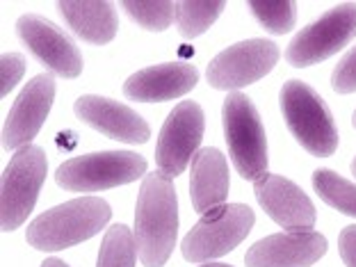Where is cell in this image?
I'll return each mask as SVG.
<instances>
[{
    "instance_id": "obj_1",
    "label": "cell",
    "mask_w": 356,
    "mask_h": 267,
    "mask_svg": "<svg viewBox=\"0 0 356 267\" xmlns=\"http://www.w3.org/2000/svg\"><path fill=\"white\" fill-rule=\"evenodd\" d=\"M178 199L172 178L153 172L144 176L135 206V242L144 267H163L176 245Z\"/></svg>"
},
{
    "instance_id": "obj_2",
    "label": "cell",
    "mask_w": 356,
    "mask_h": 267,
    "mask_svg": "<svg viewBox=\"0 0 356 267\" xmlns=\"http://www.w3.org/2000/svg\"><path fill=\"white\" fill-rule=\"evenodd\" d=\"M112 210L99 197H80L55 206L32 220L26 240L39 252H60L94 238L108 224Z\"/></svg>"
},
{
    "instance_id": "obj_3",
    "label": "cell",
    "mask_w": 356,
    "mask_h": 267,
    "mask_svg": "<svg viewBox=\"0 0 356 267\" xmlns=\"http://www.w3.org/2000/svg\"><path fill=\"white\" fill-rule=\"evenodd\" d=\"M281 112L295 140L315 158H329L338 149V131L325 101L302 80L281 87Z\"/></svg>"
},
{
    "instance_id": "obj_4",
    "label": "cell",
    "mask_w": 356,
    "mask_h": 267,
    "mask_svg": "<svg viewBox=\"0 0 356 267\" xmlns=\"http://www.w3.org/2000/svg\"><path fill=\"white\" fill-rule=\"evenodd\" d=\"M224 135L231 160L245 181H258L267 174V137L254 103L242 92H231L222 105Z\"/></svg>"
},
{
    "instance_id": "obj_5",
    "label": "cell",
    "mask_w": 356,
    "mask_h": 267,
    "mask_svg": "<svg viewBox=\"0 0 356 267\" xmlns=\"http://www.w3.org/2000/svg\"><path fill=\"white\" fill-rule=\"evenodd\" d=\"M147 172V160L133 151L87 153L67 160L55 172V183L69 192H101L137 181Z\"/></svg>"
},
{
    "instance_id": "obj_6",
    "label": "cell",
    "mask_w": 356,
    "mask_h": 267,
    "mask_svg": "<svg viewBox=\"0 0 356 267\" xmlns=\"http://www.w3.org/2000/svg\"><path fill=\"white\" fill-rule=\"evenodd\" d=\"M46 153L28 144L14 153L0 181V229L12 233L28 220L46 178Z\"/></svg>"
},
{
    "instance_id": "obj_7",
    "label": "cell",
    "mask_w": 356,
    "mask_h": 267,
    "mask_svg": "<svg viewBox=\"0 0 356 267\" xmlns=\"http://www.w3.org/2000/svg\"><path fill=\"white\" fill-rule=\"evenodd\" d=\"M256 222L254 210L245 204H229L204 215L183 238L181 252L190 263H210L233 252L249 236Z\"/></svg>"
},
{
    "instance_id": "obj_8",
    "label": "cell",
    "mask_w": 356,
    "mask_h": 267,
    "mask_svg": "<svg viewBox=\"0 0 356 267\" xmlns=\"http://www.w3.org/2000/svg\"><path fill=\"white\" fill-rule=\"evenodd\" d=\"M356 37V3H341L297 32L286 48V60L297 69L313 67L336 55Z\"/></svg>"
},
{
    "instance_id": "obj_9",
    "label": "cell",
    "mask_w": 356,
    "mask_h": 267,
    "mask_svg": "<svg viewBox=\"0 0 356 267\" xmlns=\"http://www.w3.org/2000/svg\"><path fill=\"white\" fill-rule=\"evenodd\" d=\"M204 110L199 103L185 101L178 103L169 112L156 147V165L158 172L167 178H176L185 172L190 160L197 153L201 140H204Z\"/></svg>"
},
{
    "instance_id": "obj_10",
    "label": "cell",
    "mask_w": 356,
    "mask_h": 267,
    "mask_svg": "<svg viewBox=\"0 0 356 267\" xmlns=\"http://www.w3.org/2000/svg\"><path fill=\"white\" fill-rule=\"evenodd\" d=\"M279 62V46L270 39L233 44L208 64V83L215 89H240L265 78Z\"/></svg>"
},
{
    "instance_id": "obj_11",
    "label": "cell",
    "mask_w": 356,
    "mask_h": 267,
    "mask_svg": "<svg viewBox=\"0 0 356 267\" xmlns=\"http://www.w3.org/2000/svg\"><path fill=\"white\" fill-rule=\"evenodd\" d=\"M16 30L32 55L62 78H78L83 74V58L76 44L55 26L37 14H26L16 21Z\"/></svg>"
},
{
    "instance_id": "obj_12",
    "label": "cell",
    "mask_w": 356,
    "mask_h": 267,
    "mask_svg": "<svg viewBox=\"0 0 356 267\" xmlns=\"http://www.w3.org/2000/svg\"><path fill=\"white\" fill-rule=\"evenodd\" d=\"M55 99V80L51 74H42L32 78L23 87L19 99L14 101L10 115L3 126V147L19 151L35 140V135L42 131L44 121L51 112Z\"/></svg>"
},
{
    "instance_id": "obj_13",
    "label": "cell",
    "mask_w": 356,
    "mask_h": 267,
    "mask_svg": "<svg viewBox=\"0 0 356 267\" xmlns=\"http://www.w3.org/2000/svg\"><path fill=\"white\" fill-rule=\"evenodd\" d=\"M254 192L258 204L281 229L311 231L315 226V206L304 190L288 178L279 174H263L254 183Z\"/></svg>"
},
{
    "instance_id": "obj_14",
    "label": "cell",
    "mask_w": 356,
    "mask_h": 267,
    "mask_svg": "<svg viewBox=\"0 0 356 267\" xmlns=\"http://www.w3.org/2000/svg\"><path fill=\"white\" fill-rule=\"evenodd\" d=\"M327 254V238L315 231H290L258 240L245 256L247 267H311Z\"/></svg>"
},
{
    "instance_id": "obj_15",
    "label": "cell",
    "mask_w": 356,
    "mask_h": 267,
    "mask_svg": "<svg viewBox=\"0 0 356 267\" xmlns=\"http://www.w3.org/2000/svg\"><path fill=\"white\" fill-rule=\"evenodd\" d=\"M74 112L80 121L94 131L128 144H144L151 137V128L135 110L103 96H80L74 103Z\"/></svg>"
},
{
    "instance_id": "obj_16",
    "label": "cell",
    "mask_w": 356,
    "mask_h": 267,
    "mask_svg": "<svg viewBox=\"0 0 356 267\" xmlns=\"http://www.w3.org/2000/svg\"><path fill=\"white\" fill-rule=\"evenodd\" d=\"M199 83V71L188 62H167L133 74L126 80L124 94L137 103L172 101L192 92Z\"/></svg>"
},
{
    "instance_id": "obj_17",
    "label": "cell",
    "mask_w": 356,
    "mask_h": 267,
    "mask_svg": "<svg viewBox=\"0 0 356 267\" xmlns=\"http://www.w3.org/2000/svg\"><path fill=\"white\" fill-rule=\"evenodd\" d=\"M192 206L199 215H208L213 210L226 206L229 197V165L220 149H201L192 158L190 178Z\"/></svg>"
},
{
    "instance_id": "obj_18",
    "label": "cell",
    "mask_w": 356,
    "mask_h": 267,
    "mask_svg": "<svg viewBox=\"0 0 356 267\" xmlns=\"http://www.w3.org/2000/svg\"><path fill=\"white\" fill-rule=\"evenodd\" d=\"M64 21L89 44H108L117 35V14L108 0H67L58 3Z\"/></svg>"
},
{
    "instance_id": "obj_19",
    "label": "cell",
    "mask_w": 356,
    "mask_h": 267,
    "mask_svg": "<svg viewBox=\"0 0 356 267\" xmlns=\"http://www.w3.org/2000/svg\"><path fill=\"white\" fill-rule=\"evenodd\" d=\"M226 10L222 0H183L176 3V26L183 39H194L213 26L220 19V14Z\"/></svg>"
},
{
    "instance_id": "obj_20",
    "label": "cell",
    "mask_w": 356,
    "mask_h": 267,
    "mask_svg": "<svg viewBox=\"0 0 356 267\" xmlns=\"http://www.w3.org/2000/svg\"><path fill=\"white\" fill-rule=\"evenodd\" d=\"M313 190L327 206L336 208L338 213L356 217V185L345 181L331 169H318L313 174Z\"/></svg>"
},
{
    "instance_id": "obj_21",
    "label": "cell",
    "mask_w": 356,
    "mask_h": 267,
    "mask_svg": "<svg viewBox=\"0 0 356 267\" xmlns=\"http://www.w3.org/2000/svg\"><path fill=\"white\" fill-rule=\"evenodd\" d=\"M135 231L128 229L126 224H115L105 233L96 267H135Z\"/></svg>"
},
{
    "instance_id": "obj_22",
    "label": "cell",
    "mask_w": 356,
    "mask_h": 267,
    "mask_svg": "<svg viewBox=\"0 0 356 267\" xmlns=\"http://www.w3.org/2000/svg\"><path fill=\"white\" fill-rule=\"evenodd\" d=\"M124 10L142 28L153 32L167 30L176 19V5L169 0H126Z\"/></svg>"
},
{
    "instance_id": "obj_23",
    "label": "cell",
    "mask_w": 356,
    "mask_h": 267,
    "mask_svg": "<svg viewBox=\"0 0 356 267\" xmlns=\"http://www.w3.org/2000/svg\"><path fill=\"white\" fill-rule=\"evenodd\" d=\"M249 10L254 12V16L261 21V26L265 30H270L272 35H286L295 28L297 19V7L290 0H252Z\"/></svg>"
},
{
    "instance_id": "obj_24",
    "label": "cell",
    "mask_w": 356,
    "mask_h": 267,
    "mask_svg": "<svg viewBox=\"0 0 356 267\" xmlns=\"http://www.w3.org/2000/svg\"><path fill=\"white\" fill-rule=\"evenodd\" d=\"M26 74V60L19 53H5L0 58V96H7L19 85V80Z\"/></svg>"
},
{
    "instance_id": "obj_25",
    "label": "cell",
    "mask_w": 356,
    "mask_h": 267,
    "mask_svg": "<svg viewBox=\"0 0 356 267\" xmlns=\"http://www.w3.org/2000/svg\"><path fill=\"white\" fill-rule=\"evenodd\" d=\"M331 87L336 94L356 92V48H352L331 74Z\"/></svg>"
},
{
    "instance_id": "obj_26",
    "label": "cell",
    "mask_w": 356,
    "mask_h": 267,
    "mask_svg": "<svg viewBox=\"0 0 356 267\" xmlns=\"http://www.w3.org/2000/svg\"><path fill=\"white\" fill-rule=\"evenodd\" d=\"M338 249H341V258L347 267H356V224L347 226L341 231L338 238Z\"/></svg>"
},
{
    "instance_id": "obj_27",
    "label": "cell",
    "mask_w": 356,
    "mask_h": 267,
    "mask_svg": "<svg viewBox=\"0 0 356 267\" xmlns=\"http://www.w3.org/2000/svg\"><path fill=\"white\" fill-rule=\"evenodd\" d=\"M42 267H69L64 261H60V258H46V261L42 263Z\"/></svg>"
},
{
    "instance_id": "obj_28",
    "label": "cell",
    "mask_w": 356,
    "mask_h": 267,
    "mask_svg": "<svg viewBox=\"0 0 356 267\" xmlns=\"http://www.w3.org/2000/svg\"><path fill=\"white\" fill-rule=\"evenodd\" d=\"M201 267H231V265H224V263H204Z\"/></svg>"
},
{
    "instance_id": "obj_29",
    "label": "cell",
    "mask_w": 356,
    "mask_h": 267,
    "mask_svg": "<svg viewBox=\"0 0 356 267\" xmlns=\"http://www.w3.org/2000/svg\"><path fill=\"white\" fill-rule=\"evenodd\" d=\"M352 174H354V176H356V158H354V160H352Z\"/></svg>"
},
{
    "instance_id": "obj_30",
    "label": "cell",
    "mask_w": 356,
    "mask_h": 267,
    "mask_svg": "<svg viewBox=\"0 0 356 267\" xmlns=\"http://www.w3.org/2000/svg\"><path fill=\"white\" fill-rule=\"evenodd\" d=\"M352 126L356 128V110H354V117H352Z\"/></svg>"
}]
</instances>
